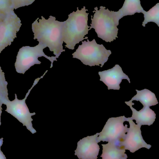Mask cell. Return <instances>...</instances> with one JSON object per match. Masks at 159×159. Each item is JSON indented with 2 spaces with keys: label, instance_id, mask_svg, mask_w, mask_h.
Here are the masks:
<instances>
[{
  "label": "cell",
  "instance_id": "1",
  "mask_svg": "<svg viewBox=\"0 0 159 159\" xmlns=\"http://www.w3.org/2000/svg\"><path fill=\"white\" fill-rule=\"evenodd\" d=\"M42 19L37 18L32 24L34 40L48 47L54 52L57 58L61 53L65 51L63 48L62 27L64 21L56 20L55 17L50 16L48 19L42 16Z\"/></svg>",
  "mask_w": 159,
  "mask_h": 159
},
{
  "label": "cell",
  "instance_id": "16",
  "mask_svg": "<svg viewBox=\"0 0 159 159\" xmlns=\"http://www.w3.org/2000/svg\"><path fill=\"white\" fill-rule=\"evenodd\" d=\"M142 13L143 14L144 17V20L142 24L143 27H145L146 24L148 22H153L159 27V3H157L149 11L144 10Z\"/></svg>",
  "mask_w": 159,
  "mask_h": 159
},
{
  "label": "cell",
  "instance_id": "20",
  "mask_svg": "<svg viewBox=\"0 0 159 159\" xmlns=\"http://www.w3.org/2000/svg\"><path fill=\"white\" fill-rule=\"evenodd\" d=\"M3 138L0 139V159H7L5 155H4L3 152L1 151V147H2V145L3 144Z\"/></svg>",
  "mask_w": 159,
  "mask_h": 159
},
{
  "label": "cell",
  "instance_id": "10",
  "mask_svg": "<svg viewBox=\"0 0 159 159\" xmlns=\"http://www.w3.org/2000/svg\"><path fill=\"white\" fill-rule=\"evenodd\" d=\"M99 133L92 136H88L80 140L75 155L79 159H97L100 146L97 142Z\"/></svg>",
  "mask_w": 159,
  "mask_h": 159
},
{
  "label": "cell",
  "instance_id": "2",
  "mask_svg": "<svg viewBox=\"0 0 159 159\" xmlns=\"http://www.w3.org/2000/svg\"><path fill=\"white\" fill-rule=\"evenodd\" d=\"M85 6L80 10L78 7L76 11L69 15L68 19L64 21L62 27V39L66 44L65 47L74 50L75 45L85 39L88 34V16Z\"/></svg>",
  "mask_w": 159,
  "mask_h": 159
},
{
  "label": "cell",
  "instance_id": "14",
  "mask_svg": "<svg viewBox=\"0 0 159 159\" xmlns=\"http://www.w3.org/2000/svg\"><path fill=\"white\" fill-rule=\"evenodd\" d=\"M144 10L141 5V0H125L123 6L117 11V13L120 19L125 16L143 13Z\"/></svg>",
  "mask_w": 159,
  "mask_h": 159
},
{
  "label": "cell",
  "instance_id": "18",
  "mask_svg": "<svg viewBox=\"0 0 159 159\" xmlns=\"http://www.w3.org/2000/svg\"><path fill=\"white\" fill-rule=\"evenodd\" d=\"M13 11L11 0H0V16H6Z\"/></svg>",
  "mask_w": 159,
  "mask_h": 159
},
{
  "label": "cell",
  "instance_id": "7",
  "mask_svg": "<svg viewBox=\"0 0 159 159\" xmlns=\"http://www.w3.org/2000/svg\"><path fill=\"white\" fill-rule=\"evenodd\" d=\"M127 118L125 116H122L108 119L102 130L99 133L97 138L98 143L102 141L119 144L122 142L129 129L127 125H124Z\"/></svg>",
  "mask_w": 159,
  "mask_h": 159
},
{
  "label": "cell",
  "instance_id": "23",
  "mask_svg": "<svg viewBox=\"0 0 159 159\" xmlns=\"http://www.w3.org/2000/svg\"><path fill=\"white\" fill-rule=\"evenodd\" d=\"M127 158H128V156H126V157H125L123 158V159H127Z\"/></svg>",
  "mask_w": 159,
  "mask_h": 159
},
{
  "label": "cell",
  "instance_id": "17",
  "mask_svg": "<svg viewBox=\"0 0 159 159\" xmlns=\"http://www.w3.org/2000/svg\"><path fill=\"white\" fill-rule=\"evenodd\" d=\"M7 81L6 80L4 73L2 70L0 66V98L2 99H8V90Z\"/></svg>",
  "mask_w": 159,
  "mask_h": 159
},
{
  "label": "cell",
  "instance_id": "11",
  "mask_svg": "<svg viewBox=\"0 0 159 159\" xmlns=\"http://www.w3.org/2000/svg\"><path fill=\"white\" fill-rule=\"evenodd\" d=\"M101 81L107 87L108 90H120V85L123 79H126L130 83L129 76L125 74L121 67L118 64L115 65L112 69L99 72Z\"/></svg>",
  "mask_w": 159,
  "mask_h": 159
},
{
  "label": "cell",
  "instance_id": "5",
  "mask_svg": "<svg viewBox=\"0 0 159 159\" xmlns=\"http://www.w3.org/2000/svg\"><path fill=\"white\" fill-rule=\"evenodd\" d=\"M48 71L47 70L44 74L40 78L35 79L31 88L29 90L25 98L22 100H19L17 94L15 93V100L10 101L9 99H2V103L5 105L7 109L5 111L15 117L18 121L23 124V126H26L27 129L31 132L33 134L36 133V131L33 127V119L32 116L35 115V113H31L29 108L26 103V100L29 96L31 91L33 88L38 83L40 79L44 77Z\"/></svg>",
  "mask_w": 159,
  "mask_h": 159
},
{
  "label": "cell",
  "instance_id": "8",
  "mask_svg": "<svg viewBox=\"0 0 159 159\" xmlns=\"http://www.w3.org/2000/svg\"><path fill=\"white\" fill-rule=\"evenodd\" d=\"M21 25L20 19L14 11L7 15L0 23V54L16 38Z\"/></svg>",
  "mask_w": 159,
  "mask_h": 159
},
{
  "label": "cell",
  "instance_id": "15",
  "mask_svg": "<svg viewBox=\"0 0 159 159\" xmlns=\"http://www.w3.org/2000/svg\"><path fill=\"white\" fill-rule=\"evenodd\" d=\"M137 94L132 98L131 101H139L143 107H150L158 104L156 94L147 89L142 90H136Z\"/></svg>",
  "mask_w": 159,
  "mask_h": 159
},
{
  "label": "cell",
  "instance_id": "4",
  "mask_svg": "<svg viewBox=\"0 0 159 159\" xmlns=\"http://www.w3.org/2000/svg\"><path fill=\"white\" fill-rule=\"evenodd\" d=\"M111 51L107 50L102 44H98L95 39L90 42L83 41L82 44L72 54L73 58L80 60L84 65L99 66L102 68L108 61Z\"/></svg>",
  "mask_w": 159,
  "mask_h": 159
},
{
  "label": "cell",
  "instance_id": "6",
  "mask_svg": "<svg viewBox=\"0 0 159 159\" xmlns=\"http://www.w3.org/2000/svg\"><path fill=\"white\" fill-rule=\"evenodd\" d=\"M47 48L41 43L36 46H24L19 49L15 62V68L18 73L24 74L31 67L35 64H41L38 58L44 57L51 62L50 68L53 67V62L57 61L56 57H48L45 54L43 49Z\"/></svg>",
  "mask_w": 159,
  "mask_h": 159
},
{
  "label": "cell",
  "instance_id": "22",
  "mask_svg": "<svg viewBox=\"0 0 159 159\" xmlns=\"http://www.w3.org/2000/svg\"><path fill=\"white\" fill-rule=\"evenodd\" d=\"M5 17L2 16H0V23H1V22H2V20H3L4 19V18Z\"/></svg>",
  "mask_w": 159,
  "mask_h": 159
},
{
  "label": "cell",
  "instance_id": "12",
  "mask_svg": "<svg viewBox=\"0 0 159 159\" xmlns=\"http://www.w3.org/2000/svg\"><path fill=\"white\" fill-rule=\"evenodd\" d=\"M125 103L130 107L132 111V116L131 119L136 121V123L140 126L148 125L151 126L155 122L156 119V114L148 107H143L140 111H138L133 107L134 104L131 101L125 102Z\"/></svg>",
  "mask_w": 159,
  "mask_h": 159
},
{
  "label": "cell",
  "instance_id": "3",
  "mask_svg": "<svg viewBox=\"0 0 159 159\" xmlns=\"http://www.w3.org/2000/svg\"><path fill=\"white\" fill-rule=\"evenodd\" d=\"M93 16H91L92 23L89 30L93 29L98 37L107 43H111L118 38L119 17L117 12L110 11L101 6L94 7Z\"/></svg>",
  "mask_w": 159,
  "mask_h": 159
},
{
  "label": "cell",
  "instance_id": "19",
  "mask_svg": "<svg viewBox=\"0 0 159 159\" xmlns=\"http://www.w3.org/2000/svg\"><path fill=\"white\" fill-rule=\"evenodd\" d=\"M13 9H16L20 7L27 6L32 4L35 0H11Z\"/></svg>",
  "mask_w": 159,
  "mask_h": 159
},
{
  "label": "cell",
  "instance_id": "21",
  "mask_svg": "<svg viewBox=\"0 0 159 159\" xmlns=\"http://www.w3.org/2000/svg\"><path fill=\"white\" fill-rule=\"evenodd\" d=\"M3 104L2 98H0V126L1 125V115L2 113V105Z\"/></svg>",
  "mask_w": 159,
  "mask_h": 159
},
{
  "label": "cell",
  "instance_id": "13",
  "mask_svg": "<svg viewBox=\"0 0 159 159\" xmlns=\"http://www.w3.org/2000/svg\"><path fill=\"white\" fill-rule=\"evenodd\" d=\"M102 153L101 156L102 159H123L127 156L126 150L118 144L113 143H108L102 144Z\"/></svg>",
  "mask_w": 159,
  "mask_h": 159
},
{
  "label": "cell",
  "instance_id": "9",
  "mask_svg": "<svg viewBox=\"0 0 159 159\" xmlns=\"http://www.w3.org/2000/svg\"><path fill=\"white\" fill-rule=\"evenodd\" d=\"M127 121L129 123L130 128L125 139L119 144L125 150H128L134 153L142 148L149 149L151 145L148 144L143 139L141 131V126L135 124L131 118H127Z\"/></svg>",
  "mask_w": 159,
  "mask_h": 159
}]
</instances>
